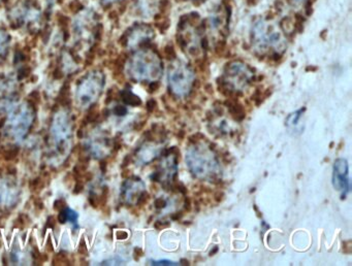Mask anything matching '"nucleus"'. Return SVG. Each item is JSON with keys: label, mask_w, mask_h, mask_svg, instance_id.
<instances>
[{"label": "nucleus", "mask_w": 352, "mask_h": 266, "mask_svg": "<svg viewBox=\"0 0 352 266\" xmlns=\"http://www.w3.org/2000/svg\"><path fill=\"white\" fill-rule=\"evenodd\" d=\"M186 164L190 172L199 180L216 182L220 180V162L211 147L204 141H195L186 149Z\"/></svg>", "instance_id": "1"}, {"label": "nucleus", "mask_w": 352, "mask_h": 266, "mask_svg": "<svg viewBox=\"0 0 352 266\" xmlns=\"http://www.w3.org/2000/svg\"><path fill=\"white\" fill-rule=\"evenodd\" d=\"M89 203L93 207V208H97L98 206V198L96 197L95 194H91L89 196Z\"/></svg>", "instance_id": "28"}, {"label": "nucleus", "mask_w": 352, "mask_h": 266, "mask_svg": "<svg viewBox=\"0 0 352 266\" xmlns=\"http://www.w3.org/2000/svg\"><path fill=\"white\" fill-rule=\"evenodd\" d=\"M44 180L42 179V177H36V179H34L33 181L30 182L29 184V188L32 192H37L39 191L42 188H44Z\"/></svg>", "instance_id": "18"}, {"label": "nucleus", "mask_w": 352, "mask_h": 266, "mask_svg": "<svg viewBox=\"0 0 352 266\" xmlns=\"http://www.w3.org/2000/svg\"><path fill=\"white\" fill-rule=\"evenodd\" d=\"M178 171V161L176 155L173 153L165 154L160 163L158 164L157 170L154 172V174L151 176V179L155 182H160L164 186L171 184Z\"/></svg>", "instance_id": "7"}, {"label": "nucleus", "mask_w": 352, "mask_h": 266, "mask_svg": "<svg viewBox=\"0 0 352 266\" xmlns=\"http://www.w3.org/2000/svg\"><path fill=\"white\" fill-rule=\"evenodd\" d=\"M121 96H122L123 103H124L125 105H127V106L137 107V106L142 105V101H140V99H139L136 95H134L131 91H129V90H124V91H122Z\"/></svg>", "instance_id": "14"}, {"label": "nucleus", "mask_w": 352, "mask_h": 266, "mask_svg": "<svg viewBox=\"0 0 352 266\" xmlns=\"http://www.w3.org/2000/svg\"><path fill=\"white\" fill-rule=\"evenodd\" d=\"M58 101L62 107H69L70 106V98H69V88L68 85H64L58 95Z\"/></svg>", "instance_id": "15"}, {"label": "nucleus", "mask_w": 352, "mask_h": 266, "mask_svg": "<svg viewBox=\"0 0 352 266\" xmlns=\"http://www.w3.org/2000/svg\"><path fill=\"white\" fill-rule=\"evenodd\" d=\"M53 265H70V262L68 261V258L63 253L55 255L53 259Z\"/></svg>", "instance_id": "17"}, {"label": "nucleus", "mask_w": 352, "mask_h": 266, "mask_svg": "<svg viewBox=\"0 0 352 266\" xmlns=\"http://www.w3.org/2000/svg\"><path fill=\"white\" fill-rule=\"evenodd\" d=\"M78 253L83 255V256H86L88 254V250H87V247H86V243L84 240H81L79 249H78Z\"/></svg>", "instance_id": "25"}, {"label": "nucleus", "mask_w": 352, "mask_h": 266, "mask_svg": "<svg viewBox=\"0 0 352 266\" xmlns=\"http://www.w3.org/2000/svg\"><path fill=\"white\" fill-rule=\"evenodd\" d=\"M7 121V119L6 118H4L3 120H0V127H4V125H5V122Z\"/></svg>", "instance_id": "37"}, {"label": "nucleus", "mask_w": 352, "mask_h": 266, "mask_svg": "<svg viewBox=\"0 0 352 266\" xmlns=\"http://www.w3.org/2000/svg\"><path fill=\"white\" fill-rule=\"evenodd\" d=\"M34 206H35L36 209H38L39 211L44 210V202H43L40 199L35 198V199H34Z\"/></svg>", "instance_id": "31"}, {"label": "nucleus", "mask_w": 352, "mask_h": 266, "mask_svg": "<svg viewBox=\"0 0 352 266\" xmlns=\"http://www.w3.org/2000/svg\"><path fill=\"white\" fill-rule=\"evenodd\" d=\"M293 2H296V3H303V2H306V0H293Z\"/></svg>", "instance_id": "38"}, {"label": "nucleus", "mask_w": 352, "mask_h": 266, "mask_svg": "<svg viewBox=\"0 0 352 266\" xmlns=\"http://www.w3.org/2000/svg\"><path fill=\"white\" fill-rule=\"evenodd\" d=\"M0 138H2V132H0Z\"/></svg>", "instance_id": "40"}, {"label": "nucleus", "mask_w": 352, "mask_h": 266, "mask_svg": "<svg viewBox=\"0 0 352 266\" xmlns=\"http://www.w3.org/2000/svg\"><path fill=\"white\" fill-rule=\"evenodd\" d=\"M102 2H103V4H106V5H111V4L120 2V0H102Z\"/></svg>", "instance_id": "34"}, {"label": "nucleus", "mask_w": 352, "mask_h": 266, "mask_svg": "<svg viewBox=\"0 0 352 266\" xmlns=\"http://www.w3.org/2000/svg\"><path fill=\"white\" fill-rule=\"evenodd\" d=\"M46 2H47L50 6H53V5L57 2V0H46Z\"/></svg>", "instance_id": "36"}, {"label": "nucleus", "mask_w": 352, "mask_h": 266, "mask_svg": "<svg viewBox=\"0 0 352 266\" xmlns=\"http://www.w3.org/2000/svg\"><path fill=\"white\" fill-rule=\"evenodd\" d=\"M65 214H66V219L68 222H72L75 226L78 227V223H77V220H78V214L76 212H74L73 210H70V209H65Z\"/></svg>", "instance_id": "20"}, {"label": "nucleus", "mask_w": 352, "mask_h": 266, "mask_svg": "<svg viewBox=\"0 0 352 266\" xmlns=\"http://www.w3.org/2000/svg\"><path fill=\"white\" fill-rule=\"evenodd\" d=\"M29 98L32 99V100H34L35 103H39L40 94H39V92H37V91H33V92L29 95Z\"/></svg>", "instance_id": "29"}, {"label": "nucleus", "mask_w": 352, "mask_h": 266, "mask_svg": "<svg viewBox=\"0 0 352 266\" xmlns=\"http://www.w3.org/2000/svg\"><path fill=\"white\" fill-rule=\"evenodd\" d=\"M116 236L118 239H125L128 236V234L125 231H118L116 233Z\"/></svg>", "instance_id": "32"}, {"label": "nucleus", "mask_w": 352, "mask_h": 266, "mask_svg": "<svg viewBox=\"0 0 352 266\" xmlns=\"http://www.w3.org/2000/svg\"><path fill=\"white\" fill-rule=\"evenodd\" d=\"M30 72H31V69L28 66H24V67L20 68V70H19V78L21 79L23 77L28 76L30 74Z\"/></svg>", "instance_id": "23"}, {"label": "nucleus", "mask_w": 352, "mask_h": 266, "mask_svg": "<svg viewBox=\"0 0 352 266\" xmlns=\"http://www.w3.org/2000/svg\"><path fill=\"white\" fill-rule=\"evenodd\" d=\"M11 43L10 34L3 28H0V62L6 60Z\"/></svg>", "instance_id": "13"}, {"label": "nucleus", "mask_w": 352, "mask_h": 266, "mask_svg": "<svg viewBox=\"0 0 352 266\" xmlns=\"http://www.w3.org/2000/svg\"><path fill=\"white\" fill-rule=\"evenodd\" d=\"M153 36H154V32L150 27L144 26V25L135 26L132 29H130L128 33L124 36L125 37L124 46H127L130 48H133L136 46H142L143 44L151 40Z\"/></svg>", "instance_id": "10"}, {"label": "nucleus", "mask_w": 352, "mask_h": 266, "mask_svg": "<svg viewBox=\"0 0 352 266\" xmlns=\"http://www.w3.org/2000/svg\"><path fill=\"white\" fill-rule=\"evenodd\" d=\"M55 219H54V217H50L49 219H48V221H47V226L49 227V228H54L55 227Z\"/></svg>", "instance_id": "33"}, {"label": "nucleus", "mask_w": 352, "mask_h": 266, "mask_svg": "<svg viewBox=\"0 0 352 266\" xmlns=\"http://www.w3.org/2000/svg\"><path fill=\"white\" fill-rule=\"evenodd\" d=\"M146 187L142 180L131 179L124 183L122 187V198L128 203H137L139 204L140 199L146 195Z\"/></svg>", "instance_id": "9"}, {"label": "nucleus", "mask_w": 352, "mask_h": 266, "mask_svg": "<svg viewBox=\"0 0 352 266\" xmlns=\"http://www.w3.org/2000/svg\"><path fill=\"white\" fill-rule=\"evenodd\" d=\"M195 80L192 68L181 60H175L169 67L168 81L170 91L177 97L183 98L190 94Z\"/></svg>", "instance_id": "4"}, {"label": "nucleus", "mask_w": 352, "mask_h": 266, "mask_svg": "<svg viewBox=\"0 0 352 266\" xmlns=\"http://www.w3.org/2000/svg\"><path fill=\"white\" fill-rule=\"evenodd\" d=\"M115 115H117V116H119V117H122V116H125L126 115V113H127V110H126V108H124V107H121V106H118V107H116L115 108Z\"/></svg>", "instance_id": "26"}, {"label": "nucleus", "mask_w": 352, "mask_h": 266, "mask_svg": "<svg viewBox=\"0 0 352 266\" xmlns=\"http://www.w3.org/2000/svg\"><path fill=\"white\" fill-rule=\"evenodd\" d=\"M333 185L342 194V198L349 191V166L347 160L344 158H339L334 163Z\"/></svg>", "instance_id": "8"}, {"label": "nucleus", "mask_w": 352, "mask_h": 266, "mask_svg": "<svg viewBox=\"0 0 352 266\" xmlns=\"http://www.w3.org/2000/svg\"><path fill=\"white\" fill-rule=\"evenodd\" d=\"M84 190V185L81 183V182H78L75 186V190H74V193L75 194H80L82 191Z\"/></svg>", "instance_id": "30"}, {"label": "nucleus", "mask_w": 352, "mask_h": 266, "mask_svg": "<svg viewBox=\"0 0 352 266\" xmlns=\"http://www.w3.org/2000/svg\"><path fill=\"white\" fill-rule=\"evenodd\" d=\"M64 208H66V202L63 198H59L54 202V210L56 211H61Z\"/></svg>", "instance_id": "22"}, {"label": "nucleus", "mask_w": 352, "mask_h": 266, "mask_svg": "<svg viewBox=\"0 0 352 266\" xmlns=\"http://www.w3.org/2000/svg\"><path fill=\"white\" fill-rule=\"evenodd\" d=\"M58 222L60 224H64L67 222V219H66V214H65V211L64 210H61L59 215H58Z\"/></svg>", "instance_id": "27"}, {"label": "nucleus", "mask_w": 352, "mask_h": 266, "mask_svg": "<svg viewBox=\"0 0 352 266\" xmlns=\"http://www.w3.org/2000/svg\"><path fill=\"white\" fill-rule=\"evenodd\" d=\"M161 149L159 146L154 144H145L137 151V157L140 163L147 164L154 160L160 153Z\"/></svg>", "instance_id": "11"}, {"label": "nucleus", "mask_w": 352, "mask_h": 266, "mask_svg": "<svg viewBox=\"0 0 352 266\" xmlns=\"http://www.w3.org/2000/svg\"><path fill=\"white\" fill-rule=\"evenodd\" d=\"M19 155V148L18 147H12L6 150H3V157L7 161H13L15 160Z\"/></svg>", "instance_id": "16"}, {"label": "nucleus", "mask_w": 352, "mask_h": 266, "mask_svg": "<svg viewBox=\"0 0 352 266\" xmlns=\"http://www.w3.org/2000/svg\"><path fill=\"white\" fill-rule=\"evenodd\" d=\"M98 118H99V113H98L95 109H92V110L88 113V115L86 116L85 121L88 122V123H93V122H96Z\"/></svg>", "instance_id": "21"}, {"label": "nucleus", "mask_w": 352, "mask_h": 266, "mask_svg": "<svg viewBox=\"0 0 352 266\" xmlns=\"http://www.w3.org/2000/svg\"><path fill=\"white\" fill-rule=\"evenodd\" d=\"M127 73L136 81L155 83L162 74V62L152 50H140L127 62Z\"/></svg>", "instance_id": "2"}, {"label": "nucleus", "mask_w": 352, "mask_h": 266, "mask_svg": "<svg viewBox=\"0 0 352 266\" xmlns=\"http://www.w3.org/2000/svg\"><path fill=\"white\" fill-rule=\"evenodd\" d=\"M28 223H30V219L28 218V216L24 215V214H21L17 220L15 221V227H18L20 229L26 227L28 225Z\"/></svg>", "instance_id": "19"}, {"label": "nucleus", "mask_w": 352, "mask_h": 266, "mask_svg": "<svg viewBox=\"0 0 352 266\" xmlns=\"http://www.w3.org/2000/svg\"><path fill=\"white\" fill-rule=\"evenodd\" d=\"M306 112V108H302L294 113H292L287 118H286V121H285V125L287 127V129L291 131V132H298V131H301V129L299 128L300 127V122L304 116Z\"/></svg>", "instance_id": "12"}, {"label": "nucleus", "mask_w": 352, "mask_h": 266, "mask_svg": "<svg viewBox=\"0 0 352 266\" xmlns=\"http://www.w3.org/2000/svg\"><path fill=\"white\" fill-rule=\"evenodd\" d=\"M100 167H101V170H102V172H105L106 171V162L105 161H101L100 162Z\"/></svg>", "instance_id": "35"}, {"label": "nucleus", "mask_w": 352, "mask_h": 266, "mask_svg": "<svg viewBox=\"0 0 352 266\" xmlns=\"http://www.w3.org/2000/svg\"><path fill=\"white\" fill-rule=\"evenodd\" d=\"M42 17L39 7L31 0L19 2L9 10V20L16 28H34L40 23Z\"/></svg>", "instance_id": "6"}, {"label": "nucleus", "mask_w": 352, "mask_h": 266, "mask_svg": "<svg viewBox=\"0 0 352 266\" xmlns=\"http://www.w3.org/2000/svg\"><path fill=\"white\" fill-rule=\"evenodd\" d=\"M6 2V0H0V4H3V3H5Z\"/></svg>", "instance_id": "39"}, {"label": "nucleus", "mask_w": 352, "mask_h": 266, "mask_svg": "<svg viewBox=\"0 0 352 266\" xmlns=\"http://www.w3.org/2000/svg\"><path fill=\"white\" fill-rule=\"evenodd\" d=\"M254 77L253 69L241 61L226 65L222 75L223 86L233 93H241L248 88Z\"/></svg>", "instance_id": "5"}, {"label": "nucleus", "mask_w": 352, "mask_h": 266, "mask_svg": "<svg viewBox=\"0 0 352 266\" xmlns=\"http://www.w3.org/2000/svg\"><path fill=\"white\" fill-rule=\"evenodd\" d=\"M252 43L257 52L263 55L280 56L286 49V39L273 23L259 21L252 30Z\"/></svg>", "instance_id": "3"}, {"label": "nucleus", "mask_w": 352, "mask_h": 266, "mask_svg": "<svg viewBox=\"0 0 352 266\" xmlns=\"http://www.w3.org/2000/svg\"><path fill=\"white\" fill-rule=\"evenodd\" d=\"M151 265H180V264L174 261H170V260H160V261H153Z\"/></svg>", "instance_id": "24"}]
</instances>
